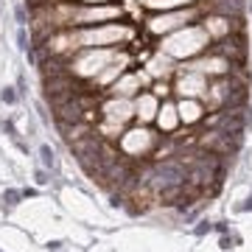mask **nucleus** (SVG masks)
<instances>
[{
    "label": "nucleus",
    "instance_id": "obj_1",
    "mask_svg": "<svg viewBox=\"0 0 252 252\" xmlns=\"http://www.w3.org/2000/svg\"><path fill=\"white\" fill-rule=\"evenodd\" d=\"M39 152H42V162H45V165H54V152H51L48 146H42Z\"/></svg>",
    "mask_w": 252,
    "mask_h": 252
},
{
    "label": "nucleus",
    "instance_id": "obj_2",
    "mask_svg": "<svg viewBox=\"0 0 252 252\" xmlns=\"http://www.w3.org/2000/svg\"><path fill=\"white\" fill-rule=\"evenodd\" d=\"M3 101H9V104H11V101H14V93H11L9 87H6V90H3Z\"/></svg>",
    "mask_w": 252,
    "mask_h": 252
}]
</instances>
